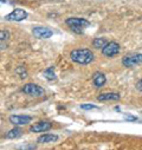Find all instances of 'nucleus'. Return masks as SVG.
Segmentation results:
<instances>
[{"mask_svg":"<svg viewBox=\"0 0 142 150\" xmlns=\"http://www.w3.org/2000/svg\"><path fill=\"white\" fill-rule=\"evenodd\" d=\"M121 95L119 92H102L97 96V100L99 102H108V100H120Z\"/></svg>","mask_w":142,"mask_h":150,"instance_id":"9d476101","label":"nucleus"},{"mask_svg":"<svg viewBox=\"0 0 142 150\" xmlns=\"http://www.w3.org/2000/svg\"><path fill=\"white\" fill-rule=\"evenodd\" d=\"M16 73L18 74V76H19L21 79H25V78L27 77V70H26L25 66H23V65L18 66V67L16 69Z\"/></svg>","mask_w":142,"mask_h":150,"instance_id":"dca6fc26","label":"nucleus"},{"mask_svg":"<svg viewBox=\"0 0 142 150\" xmlns=\"http://www.w3.org/2000/svg\"><path fill=\"white\" fill-rule=\"evenodd\" d=\"M43 76H44L48 81H55L57 77H56V73H55L53 66H50V67L45 69V70H44V72H43Z\"/></svg>","mask_w":142,"mask_h":150,"instance_id":"2eb2a0df","label":"nucleus"},{"mask_svg":"<svg viewBox=\"0 0 142 150\" xmlns=\"http://www.w3.org/2000/svg\"><path fill=\"white\" fill-rule=\"evenodd\" d=\"M81 109H83V110H91V109H97V106L94 105V104H82Z\"/></svg>","mask_w":142,"mask_h":150,"instance_id":"6ab92c4d","label":"nucleus"},{"mask_svg":"<svg viewBox=\"0 0 142 150\" xmlns=\"http://www.w3.org/2000/svg\"><path fill=\"white\" fill-rule=\"evenodd\" d=\"M136 89H137L138 91H141V92H142V78L136 83Z\"/></svg>","mask_w":142,"mask_h":150,"instance_id":"412c9836","label":"nucleus"},{"mask_svg":"<svg viewBox=\"0 0 142 150\" xmlns=\"http://www.w3.org/2000/svg\"><path fill=\"white\" fill-rule=\"evenodd\" d=\"M9 121L14 127H20V125L28 124L32 121V117L28 115H12L9 117Z\"/></svg>","mask_w":142,"mask_h":150,"instance_id":"0eeeda50","label":"nucleus"},{"mask_svg":"<svg viewBox=\"0 0 142 150\" xmlns=\"http://www.w3.org/2000/svg\"><path fill=\"white\" fill-rule=\"evenodd\" d=\"M65 24L71 28V31L75 33H83V30L88 26H90V21L84 19V18H78V17H71L65 19Z\"/></svg>","mask_w":142,"mask_h":150,"instance_id":"f03ea898","label":"nucleus"},{"mask_svg":"<svg viewBox=\"0 0 142 150\" xmlns=\"http://www.w3.org/2000/svg\"><path fill=\"white\" fill-rule=\"evenodd\" d=\"M108 43V40H107L104 37H97V38H95L94 40H92V46L95 47V49H103L104 46H105V44Z\"/></svg>","mask_w":142,"mask_h":150,"instance_id":"4468645a","label":"nucleus"},{"mask_svg":"<svg viewBox=\"0 0 142 150\" xmlns=\"http://www.w3.org/2000/svg\"><path fill=\"white\" fill-rule=\"evenodd\" d=\"M70 58L76 64L88 65L94 62L95 54L90 49H75L70 52Z\"/></svg>","mask_w":142,"mask_h":150,"instance_id":"f257e3e1","label":"nucleus"},{"mask_svg":"<svg viewBox=\"0 0 142 150\" xmlns=\"http://www.w3.org/2000/svg\"><path fill=\"white\" fill-rule=\"evenodd\" d=\"M92 83L96 88H102L107 83V77H105V74L103 72H95L92 74Z\"/></svg>","mask_w":142,"mask_h":150,"instance_id":"9b49d317","label":"nucleus"},{"mask_svg":"<svg viewBox=\"0 0 142 150\" xmlns=\"http://www.w3.org/2000/svg\"><path fill=\"white\" fill-rule=\"evenodd\" d=\"M120 44L116 43V42H108L105 44V46L101 50L102 51V54L107 58H114L115 56H117L120 53Z\"/></svg>","mask_w":142,"mask_h":150,"instance_id":"20e7f679","label":"nucleus"},{"mask_svg":"<svg viewBox=\"0 0 142 150\" xmlns=\"http://www.w3.org/2000/svg\"><path fill=\"white\" fill-rule=\"evenodd\" d=\"M17 149L18 150H34L36 149V144H33V143H24L21 145H18Z\"/></svg>","mask_w":142,"mask_h":150,"instance_id":"f3484780","label":"nucleus"},{"mask_svg":"<svg viewBox=\"0 0 142 150\" xmlns=\"http://www.w3.org/2000/svg\"><path fill=\"white\" fill-rule=\"evenodd\" d=\"M124 120L128 121V122H134V121H137V117H135L133 115H126L124 116Z\"/></svg>","mask_w":142,"mask_h":150,"instance_id":"aec40b11","label":"nucleus"},{"mask_svg":"<svg viewBox=\"0 0 142 150\" xmlns=\"http://www.w3.org/2000/svg\"><path fill=\"white\" fill-rule=\"evenodd\" d=\"M140 64H142V53L127 54L122 58V65L126 67H133Z\"/></svg>","mask_w":142,"mask_h":150,"instance_id":"39448f33","label":"nucleus"},{"mask_svg":"<svg viewBox=\"0 0 142 150\" xmlns=\"http://www.w3.org/2000/svg\"><path fill=\"white\" fill-rule=\"evenodd\" d=\"M26 18H27V12L23 8H16L5 17V19L9 21H23Z\"/></svg>","mask_w":142,"mask_h":150,"instance_id":"423d86ee","label":"nucleus"},{"mask_svg":"<svg viewBox=\"0 0 142 150\" xmlns=\"http://www.w3.org/2000/svg\"><path fill=\"white\" fill-rule=\"evenodd\" d=\"M21 91L25 95L31 96V97H42L45 93V90L42 86L34 84V83H27V84H25L21 88Z\"/></svg>","mask_w":142,"mask_h":150,"instance_id":"7ed1b4c3","label":"nucleus"},{"mask_svg":"<svg viewBox=\"0 0 142 150\" xmlns=\"http://www.w3.org/2000/svg\"><path fill=\"white\" fill-rule=\"evenodd\" d=\"M23 135V130L20 129V128H18V127H14L13 129H11L7 134H6V138H9V139H16V138H19L20 136Z\"/></svg>","mask_w":142,"mask_h":150,"instance_id":"ddd939ff","label":"nucleus"},{"mask_svg":"<svg viewBox=\"0 0 142 150\" xmlns=\"http://www.w3.org/2000/svg\"><path fill=\"white\" fill-rule=\"evenodd\" d=\"M10 38V32L7 30H0V40L4 42Z\"/></svg>","mask_w":142,"mask_h":150,"instance_id":"a211bd4d","label":"nucleus"},{"mask_svg":"<svg viewBox=\"0 0 142 150\" xmlns=\"http://www.w3.org/2000/svg\"><path fill=\"white\" fill-rule=\"evenodd\" d=\"M52 128V123L49 121H40L37 122L30 127V131L31 132H36V134H39V132H46Z\"/></svg>","mask_w":142,"mask_h":150,"instance_id":"1a4fd4ad","label":"nucleus"},{"mask_svg":"<svg viewBox=\"0 0 142 150\" xmlns=\"http://www.w3.org/2000/svg\"><path fill=\"white\" fill-rule=\"evenodd\" d=\"M6 1V0H0V3H5Z\"/></svg>","mask_w":142,"mask_h":150,"instance_id":"4be33fe9","label":"nucleus"},{"mask_svg":"<svg viewBox=\"0 0 142 150\" xmlns=\"http://www.w3.org/2000/svg\"><path fill=\"white\" fill-rule=\"evenodd\" d=\"M32 34L38 39H48L50 37H52L53 32L52 30L48 28V27H42V26H37L32 28Z\"/></svg>","mask_w":142,"mask_h":150,"instance_id":"6e6552de","label":"nucleus"},{"mask_svg":"<svg viewBox=\"0 0 142 150\" xmlns=\"http://www.w3.org/2000/svg\"><path fill=\"white\" fill-rule=\"evenodd\" d=\"M58 141V136L55 134H43L37 138L38 143H51Z\"/></svg>","mask_w":142,"mask_h":150,"instance_id":"f8f14e48","label":"nucleus"}]
</instances>
